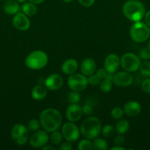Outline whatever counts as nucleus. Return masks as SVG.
Masks as SVG:
<instances>
[{"instance_id": "43", "label": "nucleus", "mask_w": 150, "mask_h": 150, "mask_svg": "<svg viewBox=\"0 0 150 150\" xmlns=\"http://www.w3.org/2000/svg\"><path fill=\"white\" fill-rule=\"evenodd\" d=\"M110 149H112V150H125L126 149H125L124 147H123L122 146H116V145H115V146L112 147Z\"/></svg>"}, {"instance_id": "31", "label": "nucleus", "mask_w": 150, "mask_h": 150, "mask_svg": "<svg viewBox=\"0 0 150 150\" xmlns=\"http://www.w3.org/2000/svg\"><path fill=\"white\" fill-rule=\"evenodd\" d=\"M124 111L120 107H115L112 109L111 112H110V115L113 117L114 120H119L124 115Z\"/></svg>"}, {"instance_id": "26", "label": "nucleus", "mask_w": 150, "mask_h": 150, "mask_svg": "<svg viewBox=\"0 0 150 150\" xmlns=\"http://www.w3.org/2000/svg\"><path fill=\"white\" fill-rule=\"evenodd\" d=\"M139 70L142 76L145 77H150V62H149L148 60L141 62Z\"/></svg>"}, {"instance_id": "3", "label": "nucleus", "mask_w": 150, "mask_h": 150, "mask_svg": "<svg viewBox=\"0 0 150 150\" xmlns=\"http://www.w3.org/2000/svg\"><path fill=\"white\" fill-rule=\"evenodd\" d=\"M79 130L80 133L85 139L92 140L99 137L101 133V122L97 117H89L82 122Z\"/></svg>"}, {"instance_id": "13", "label": "nucleus", "mask_w": 150, "mask_h": 150, "mask_svg": "<svg viewBox=\"0 0 150 150\" xmlns=\"http://www.w3.org/2000/svg\"><path fill=\"white\" fill-rule=\"evenodd\" d=\"M121 65L120 58L115 54H110L106 57L104 62V68L110 74H114Z\"/></svg>"}, {"instance_id": "11", "label": "nucleus", "mask_w": 150, "mask_h": 150, "mask_svg": "<svg viewBox=\"0 0 150 150\" xmlns=\"http://www.w3.org/2000/svg\"><path fill=\"white\" fill-rule=\"evenodd\" d=\"M113 82L119 87H127L133 82V77L129 72H119L113 75Z\"/></svg>"}, {"instance_id": "4", "label": "nucleus", "mask_w": 150, "mask_h": 150, "mask_svg": "<svg viewBox=\"0 0 150 150\" xmlns=\"http://www.w3.org/2000/svg\"><path fill=\"white\" fill-rule=\"evenodd\" d=\"M49 62L47 54L41 50L31 52L25 59V65L30 70H38L46 67Z\"/></svg>"}, {"instance_id": "36", "label": "nucleus", "mask_w": 150, "mask_h": 150, "mask_svg": "<svg viewBox=\"0 0 150 150\" xmlns=\"http://www.w3.org/2000/svg\"><path fill=\"white\" fill-rule=\"evenodd\" d=\"M125 139L123 136V135L119 134L117 136H116L114 139V144L116 146H122L124 144Z\"/></svg>"}, {"instance_id": "38", "label": "nucleus", "mask_w": 150, "mask_h": 150, "mask_svg": "<svg viewBox=\"0 0 150 150\" xmlns=\"http://www.w3.org/2000/svg\"><path fill=\"white\" fill-rule=\"evenodd\" d=\"M95 1L96 0H78L79 4L85 7H91V6L94 4Z\"/></svg>"}, {"instance_id": "20", "label": "nucleus", "mask_w": 150, "mask_h": 150, "mask_svg": "<svg viewBox=\"0 0 150 150\" xmlns=\"http://www.w3.org/2000/svg\"><path fill=\"white\" fill-rule=\"evenodd\" d=\"M32 98L35 100H41L47 95L46 87L42 85H36L32 89Z\"/></svg>"}, {"instance_id": "33", "label": "nucleus", "mask_w": 150, "mask_h": 150, "mask_svg": "<svg viewBox=\"0 0 150 150\" xmlns=\"http://www.w3.org/2000/svg\"><path fill=\"white\" fill-rule=\"evenodd\" d=\"M140 58L144 60L150 59V48L148 46L142 48L140 51Z\"/></svg>"}, {"instance_id": "5", "label": "nucleus", "mask_w": 150, "mask_h": 150, "mask_svg": "<svg viewBox=\"0 0 150 150\" xmlns=\"http://www.w3.org/2000/svg\"><path fill=\"white\" fill-rule=\"evenodd\" d=\"M129 36L135 42L142 43L146 42L150 37L149 26L144 22H134L129 29Z\"/></svg>"}, {"instance_id": "18", "label": "nucleus", "mask_w": 150, "mask_h": 150, "mask_svg": "<svg viewBox=\"0 0 150 150\" xmlns=\"http://www.w3.org/2000/svg\"><path fill=\"white\" fill-rule=\"evenodd\" d=\"M77 69L78 62L74 59H69L66 60L61 66L62 72L67 76H70L74 73L77 70Z\"/></svg>"}, {"instance_id": "17", "label": "nucleus", "mask_w": 150, "mask_h": 150, "mask_svg": "<svg viewBox=\"0 0 150 150\" xmlns=\"http://www.w3.org/2000/svg\"><path fill=\"white\" fill-rule=\"evenodd\" d=\"M81 72L85 76H90L95 73L96 70V62L91 58H87L82 62L80 65Z\"/></svg>"}, {"instance_id": "16", "label": "nucleus", "mask_w": 150, "mask_h": 150, "mask_svg": "<svg viewBox=\"0 0 150 150\" xmlns=\"http://www.w3.org/2000/svg\"><path fill=\"white\" fill-rule=\"evenodd\" d=\"M123 111L129 117H136L141 112V105L137 101H129L124 105Z\"/></svg>"}, {"instance_id": "12", "label": "nucleus", "mask_w": 150, "mask_h": 150, "mask_svg": "<svg viewBox=\"0 0 150 150\" xmlns=\"http://www.w3.org/2000/svg\"><path fill=\"white\" fill-rule=\"evenodd\" d=\"M12 23L13 26L19 31H26L30 26L29 18L22 12H19L14 15Z\"/></svg>"}, {"instance_id": "46", "label": "nucleus", "mask_w": 150, "mask_h": 150, "mask_svg": "<svg viewBox=\"0 0 150 150\" xmlns=\"http://www.w3.org/2000/svg\"><path fill=\"white\" fill-rule=\"evenodd\" d=\"M148 47L150 48V40L149 41V42H148Z\"/></svg>"}, {"instance_id": "45", "label": "nucleus", "mask_w": 150, "mask_h": 150, "mask_svg": "<svg viewBox=\"0 0 150 150\" xmlns=\"http://www.w3.org/2000/svg\"><path fill=\"white\" fill-rule=\"evenodd\" d=\"M63 1H64V2H66V3H68V2H71V1H73V0H63Z\"/></svg>"}, {"instance_id": "21", "label": "nucleus", "mask_w": 150, "mask_h": 150, "mask_svg": "<svg viewBox=\"0 0 150 150\" xmlns=\"http://www.w3.org/2000/svg\"><path fill=\"white\" fill-rule=\"evenodd\" d=\"M113 74H110V73H107L106 77L104 78V79H101V82H100L99 83V86L100 89H101L103 92H109L111 90L113 83Z\"/></svg>"}, {"instance_id": "47", "label": "nucleus", "mask_w": 150, "mask_h": 150, "mask_svg": "<svg viewBox=\"0 0 150 150\" xmlns=\"http://www.w3.org/2000/svg\"><path fill=\"white\" fill-rule=\"evenodd\" d=\"M1 1H7V0H1Z\"/></svg>"}, {"instance_id": "39", "label": "nucleus", "mask_w": 150, "mask_h": 150, "mask_svg": "<svg viewBox=\"0 0 150 150\" xmlns=\"http://www.w3.org/2000/svg\"><path fill=\"white\" fill-rule=\"evenodd\" d=\"M96 74L97 76L100 78V79H103L106 77V76H107V72L106 71L105 69L104 68H100V69H99V70H96Z\"/></svg>"}, {"instance_id": "42", "label": "nucleus", "mask_w": 150, "mask_h": 150, "mask_svg": "<svg viewBox=\"0 0 150 150\" xmlns=\"http://www.w3.org/2000/svg\"><path fill=\"white\" fill-rule=\"evenodd\" d=\"M29 1H30V2L33 3V4H41V3L44 2L45 0H28Z\"/></svg>"}, {"instance_id": "40", "label": "nucleus", "mask_w": 150, "mask_h": 150, "mask_svg": "<svg viewBox=\"0 0 150 150\" xmlns=\"http://www.w3.org/2000/svg\"><path fill=\"white\" fill-rule=\"evenodd\" d=\"M144 21L146 24L150 27V10H149L144 16Z\"/></svg>"}, {"instance_id": "15", "label": "nucleus", "mask_w": 150, "mask_h": 150, "mask_svg": "<svg viewBox=\"0 0 150 150\" xmlns=\"http://www.w3.org/2000/svg\"><path fill=\"white\" fill-rule=\"evenodd\" d=\"M63 85V79L61 76L56 73L49 75L45 80V86L46 89L51 91L58 90Z\"/></svg>"}, {"instance_id": "30", "label": "nucleus", "mask_w": 150, "mask_h": 150, "mask_svg": "<svg viewBox=\"0 0 150 150\" xmlns=\"http://www.w3.org/2000/svg\"><path fill=\"white\" fill-rule=\"evenodd\" d=\"M40 126H41V123L38 120H35V119H32L29 121L26 127H27L28 130L30 131H37L40 128Z\"/></svg>"}, {"instance_id": "9", "label": "nucleus", "mask_w": 150, "mask_h": 150, "mask_svg": "<svg viewBox=\"0 0 150 150\" xmlns=\"http://www.w3.org/2000/svg\"><path fill=\"white\" fill-rule=\"evenodd\" d=\"M61 133L65 140L71 143L76 142L80 136V130L74 123L71 122L65 123L62 126Z\"/></svg>"}, {"instance_id": "10", "label": "nucleus", "mask_w": 150, "mask_h": 150, "mask_svg": "<svg viewBox=\"0 0 150 150\" xmlns=\"http://www.w3.org/2000/svg\"><path fill=\"white\" fill-rule=\"evenodd\" d=\"M49 136L46 130H38L29 138V144L34 148H42L48 144Z\"/></svg>"}, {"instance_id": "7", "label": "nucleus", "mask_w": 150, "mask_h": 150, "mask_svg": "<svg viewBox=\"0 0 150 150\" xmlns=\"http://www.w3.org/2000/svg\"><path fill=\"white\" fill-rule=\"evenodd\" d=\"M26 125L22 124H16L11 130V138L13 142L19 146H23L28 142L29 133Z\"/></svg>"}, {"instance_id": "24", "label": "nucleus", "mask_w": 150, "mask_h": 150, "mask_svg": "<svg viewBox=\"0 0 150 150\" xmlns=\"http://www.w3.org/2000/svg\"><path fill=\"white\" fill-rule=\"evenodd\" d=\"M93 149L96 150H107L108 149V144L104 139L101 138H96L93 142Z\"/></svg>"}, {"instance_id": "28", "label": "nucleus", "mask_w": 150, "mask_h": 150, "mask_svg": "<svg viewBox=\"0 0 150 150\" xmlns=\"http://www.w3.org/2000/svg\"><path fill=\"white\" fill-rule=\"evenodd\" d=\"M115 127L111 125H106L101 128V134L105 138H110L114 134Z\"/></svg>"}, {"instance_id": "37", "label": "nucleus", "mask_w": 150, "mask_h": 150, "mask_svg": "<svg viewBox=\"0 0 150 150\" xmlns=\"http://www.w3.org/2000/svg\"><path fill=\"white\" fill-rule=\"evenodd\" d=\"M73 146H72L71 142H63V143H60V146H59V149L60 150H71Z\"/></svg>"}, {"instance_id": "32", "label": "nucleus", "mask_w": 150, "mask_h": 150, "mask_svg": "<svg viewBox=\"0 0 150 150\" xmlns=\"http://www.w3.org/2000/svg\"><path fill=\"white\" fill-rule=\"evenodd\" d=\"M101 81V79L96 74H94V73L91 75V76H90L89 78L88 79V83L91 84V86H96V85L99 84Z\"/></svg>"}, {"instance_id": "22", "label": "nucleus", "mask_w": 150, "mask_h": 150, "mask_svg": "<svg viewBox=\"0 0 150 150\" xmlns=\"http://www.w3.org/2000/svg\"><path fill=\"white\" fill-rule=\"evenodd\" d=\"M21 9L22 10V13H24L28 17H32V16H35L37 13L36 6L35 4L30 2V1H29V2L26 1V2L23 3Z\"/></svg>"}, {"instance_id": "29", "label": "nucleus", "mask_w": 150, "mask_h": 150, "mask_svg": "<svg viewBox=\"0 0 150 150\" xmlns=\"http://www.w3.org/2000/svg\"><path fill=\"white\" fill-rule=\"evenodd\" d=\"M68 100L70 103H78L80 100V95L79 92L72 91L68 95Z\"/></svg>"}, {"instance_id": "14", "label": "nucleus", "mask_w": 150, "mask_h": 150, "mask_svg": "<svg viewBox=\"0 0 150 150\" xmlns=\"http://www.w3.org/2000/svg\"><path fill=\"white\" fill-rule=\"evenodd\" d=\"M82 115V107L78 103H71L66 111V117L69 122H76L79 121Z\"/></svg>"}, {"instance_id": "19", "label": "nucleus", "mask_w": 150, "mask_h": 150, "mask_svg": "<svg viewBox=\"0 0 150 150\" xmlns=\"http://www.w3.org/2000/svg\"><path fill=\"white\" fill-rule=\"evenodd\" d=\"M3 10L6 14L10 15V16H14L15 14L20 12L21 7L18 1L7 0L3 4Z\"/></svg>"}, {"instance_id": "27", "label": "nucleus", "mask_w": 150, "mask_h": 150, "mask_svg": "<svg viewBox=\"0 0 150 150\" xmlns=\"http://www.w3.org/2000/svg\"><path fill=\"white\" fill-rule=\"evenodd\" d=\"M77 149L79 150H91L93 149V144L90 142V139H82L78 144Z\"/></svg>"}, {"instance_id": "44", "label": "nucleus", "mask_w": 150, "mask_h": 150, "mask_svg": "<svg viewBox=\"0 0 150 150\" xmlns=\"http://www.w3.org/2000/svg\"><path fill=\"white\" fill-rule=\"evenodd\" d=\"M19 3H25L28 1V0H17Z\"/></svg>"}, {"instance_id": "41", "label": "nucleus", "mask_w": 150, "mask_h": 150, "mask_svg": "<svg viewBox=\"0 0 150 150\" xmlns=\"http://www.w3.org/2000/svg\"><path fill=\"white\" fill-rule=\"evenodd\" d=\"M42 149L43 150H55L56 148L54 147L53 146H51V145H45L44 146H43L42 147Z\"/></svg>"}, {"instance_id": "8", "label": "nucleus", "mask_w": 150, "mask_h": 150, "mask_svg": "<svg viewBox=\"0 0 150 150\" xmlns=\"http://www.w3.org/2000/svg\"><path fill=\"white\" fill-rule=\"evenodd\" d=\"M67 83L72 91L81 92L87 87L88 84V79L85 75L80 73H73L68 79Z\"/></svg>"}, {"instance_id": "2", "label": "nucleus", "mask_w": 150, "mask_h": 150, "mask_svg": "<svg viewBox=\"0 0 150 150\" xmlns=\"http://www.w3.org/2000/svg\"><path fill=\"white\" fill-rule=\"evenodd\" d=\"M122 11L125 17L132 22L140 21L146 14L145 6L138 0L126 1L124 4Z\"/></svg>"}, {"instance_id": "23", "label": "nucleus", "mask_w": 150, "mask_h": 150, "mask_svg": "<svg viewBox=\"0 0 150 150\" xmlns=\"http://www.w3.org/2000/svg\"><path fill=\"white\" fill-rule=\"evenodd\" d=\"M129 123L126 120H121L118 121L116 124L115 130L117 132L118 134L124 135L129 130Z\"/></svg>"}, {"instance_id": "35", "label": "nucleus", "mask_w": 150, "mask_h": 150, "mask_svg": "<svg viewBox=\"0 0 150 150\" xmlns=\"http://www.w3.org/2000/svg\"><path fill=\"white\" fill-rule=\"evenodd\" d=\"M82 114H85V115H91L94 111V108L91 104H85L83 107H82Z\"/></svg>"}, {"instance_id": "34", "label": "nucleus", "mask_w": 150, "mask_h": 150, "mask_svg": "<svg viewBox=\"0 0 150 150\" xmlns=\"http://www.w3.org/2000/svg\"><path fill=\"white\" fill-rule=\"evenodd\" d=\"M141 89L145 93L150 94V79H146L141 83Z\"/></svg>"}, {"instance_id": "25", "label": "nucleus", "mask_w": 150, "mask_h": 150, "mask_svg": "<svg viewBox=\"0 0 150 150\" xmlns=\"http://www.w3.org/2000/svg\"><path fill=\"white\" fill-rule=\"evenodd\" d=\"M63 134L62 133L59 132L58 130H55L51 133V135L49 136V141L51 142V144L54 145L60 144L63 141Z\"/></svg>"}, {"instance_id": "1", "label": "nucleus", "mask_w": 150, "mask_h": 150, "mask_svg": "<svg viewBox=\"0 0 150 150\" xmlns=\"http://www.w3.org/2000/svg\"><path fill=\"white\" fill-rule=\"evenodd\" d=\"M40 123L44 130L51 133L59 129L62 124V115L55 108H48L40 114Z\"/></svg>"}, {"instance_id": "6", "label": "nucleus", "mask_w": 150, "mask_h": 150, "mask_svg": "<svg viewBox=\"0 0 150 150\" xmlns=\"http://www.w3.org/2000/svg\"><path fill=\"white\" fill-rule=\"evenodd\" d=\"M141 58L133 53H126L120 59L121 66L124 71L134 73L139 70Z\"/></svg>"}]
</instances>
